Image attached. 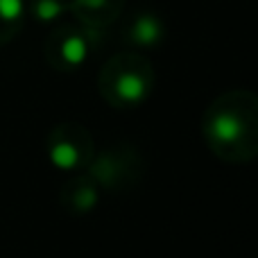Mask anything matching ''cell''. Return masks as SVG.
Wrapping results in <instances>:
<instances>
[{"label": "cell", "mask_w": 258, "mask_h": 258, "mask_svg": "<svg viewBox=\"0 0 258 258\" xmlns=\"http://www.w3.org/2000/svg\"><path fill=\"white\" fill-rule=\"evenodd\" d=\"M156 73L145 57L136 52H122L111 57L98 75L100 95L116 109L141 107L152 95Z\"/></svg>", "instance_id": "obj_2"}, {"label": "cell", "mask_w": 258, "mask_h": 258, "mask_svg": "<svg viewBox=\"0 0 258 258\" xmlns=\"http://www.w3.org/2000/svg\"><path fill=\"white\" fill-rule=\"evenodd\" d=\"M98 202H100V186L89 172H80L63 183L61 204L71 213L86 215L98 206Z\"/></svg>", "instance_id": "obj_6"}, {"label": "cell", "mask_w": 258, "mask_h": 258, "mask_svg": "<svg viewBox=\"0 0 258 258\" xmlns=\"http://www.w3.org/2000/svg\"><path fill=\"white\" fill-rule=\"evenodd\" d=\"M125 39L129 45H136V48H143V50L159 48L165 39V25L156 14L141 12L127 23Z\"/></svg>", "instance_id": "obj_7"}, {"label": "cell", "mask_w": 258, "mask_h": 258, "mask_svg": "<svg viewBox=\"0 0 258 258\" xmlns=\"http://www.w3.org/2000/svg\"><path fill=\"white\" fill-rule=\"evenodd\" d=\"M102 27H73L63 25L57 32H52V36L45 43V57H48L50 66L57 71H75L89 59V54L102 43Z\"/></svg>", "instance_id": "obj_4"}, {"label": "cell", "mask_w": 258, "mask_h": 258, "mask_svg": "<svg viewBox=\"0 0 258 258\" xmlns=\"http://www.w3.org/2000/svg\"><path fill=\"white\" fill-rule=\"evenodd\" d=\"M202 134L218 159L249 163L258 156V95L254 91H227L206 107Z\"/></svg>", "instance_id": "obj_1"}, {"label": "cell", "mask_w": 258, "mask_h": 258, "mask_svg": "<svg viewBox=\"0 0 258 258\" xmlns=\"http://www.w3.org/2000/svg\"><path fill=\"white\" fill-rule=\"evenodd\" d=\"M95 154L91 132L80 122H59L48 136V156L54 168L77 172L86 168Z\"/></svg>", "instance_id": "obj_5"}, {"label": "cell", "mask_w": 258, "mask_h": 258, "mask_svg": "<svg viewBox=\"0 0 258 258\" xmlns=\"http://www.w3.org/2000/svg\"><path fill=\"white\" fill-rule=\"evenodd\" d=\"M68 5L63 0H34L32 3V14H34L39 21H54L66 12Z\"/></svg>", "instance_id": "obj_9"}, {"label": "cell", "mask_w": 258, "mask_h": 258, "mask_svg": "<svg viewBox=\"0 0 258 258\" xmlns=\"http://www.w3.org/2000/svg\"><path fill=\"white\" fill-rule=\"evenodd\" d=\"M86 172L98 181L100 190L129 192L138 188L145 177V159L132 143H116L107 150L93 154Z\"/></svg>", "instance_id": "obj_3"}, {"label": "cell", "mask_w": 258, "mask_h": 258, "mask_svg": "<svg viewBox=\"0 0 258 258\" xmlns=\"http://www.w3.org/2000/svg\"><path fill=\"white\" fill-rule=\"evenodd\" d=\"M71 9L84 25L107 27L118 18L122 0H71Z\"/></svg>", "instance_id": "obj_8"}]
</instances>
